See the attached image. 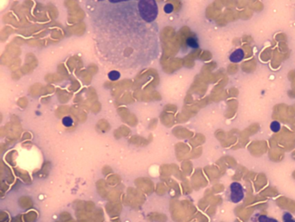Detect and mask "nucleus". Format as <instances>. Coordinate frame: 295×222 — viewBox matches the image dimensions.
<instances>
[{"instance_id": "1", "label": "nucleus", "mask_w": 295, "mask_h": 222, "mask_svg": "<svg viewBox=\"0 0 295 222\" xmlns=\"http://www.w3.org/2000/svg\"><path fill=\"white\" fill-rule=\"evenodd\" d=\"M91 14L93 30L99 42L105 38L118 37V49L125 50V56H133L135 50L145 49V45L158 50V39L157 25L145 22L139 16L138 2H130L128 13L125 14L124 3L118 4L120 14L114 4L100 2Z\"/></svg>"}, {"instance_id": "2", "label": "nucleus", "mask_w": 295, "mask_h": 222, "mask_svg": "<svg viewBox=\"0 0 295 222\" xmlns=\"http://www.w3.org/2000/svg\"><path fill=\"white\" fill-rule=\"evenodd\" d=\"M138 11L141 18L149 24L154 23L158 13L155 0H139L138 2Z\"/></svg>"}, {"instance_id": "3", "label": "nucleus", "mask_w": 295, "mask_h": 222, "mask_svg": "<svg viewBox=\"0 0 295 222\" xmlns=\"http://www.w3.org/2000/svg\"><path fill=\"white\" fill-rule=\"evenodd\" d=\"M231 193H236L231 197L232 201H234L233 202H238L241 200V198L243 196V194H242L243 193L241 191V186L237 183H234L231 185Z\"/></svg>"}, {"instance_id": "4", "label": "nucleus", "mask_w": 295, "mask_h": 222, "mask_svg": "<svg viewBox=\"0 0 295 222\" xmlns=\"http://www.w3.org/2000/svg\"><path fill=\"white\" fill-rule=\"evenodd\" d=\"M243 58H244V52L241 49H237L229 56V60L232 63H239Z\"/></svg>"}, {"instance_id": "5", "label": "nucleus", "mask_w": 295, "mask_h": 222, "mask_svg": "<svg viewBox=\"0 0 295 222\" xmlns=\"http://www.w3.org/2000/svg\"><path fill=\"white\" fill-rule=\"evenodd\" d=\"M186 43H187V45L190 47V48H192V49H197V48H198L197 40L195 38H193V37H190V38H188Z\"/></svg>"}, {"instance_id": "6", "label": "nucleus", "mask_w": 295, "mask_h": 222, "mask_svg": "<svg viewBox=\"0 0 295 222\" xmlns=\"http://www.w3.org/2000/svg\"><path fill=\"white\" fill-rule=\"evenodd\" d=\"M108 76H109V78L111 80H117L119 78V76H120V74H119V72L116 71V70H112L111 72H109V74H108Z\"/></svg>"}, {"instance_id": "7", "label": "nucleus", "mask_w": 295, "mask_h": 222, "mask_svg": "<svg viewBox=\"0 0 295 222\" xmlns=\"http://www.w3.org/2000/svg\"><path fill=\"white\" fill-rule=\"evenodd\" d=\"M131 1H139V0H108V2L111 4H119V3L131 2Z\"/></svg>"}, {"instance_id": "8", "label": "nucleus", "mask_w": 295, "mask_h": 222, "mask_svg": "<svg viewBox=\"0 0 295 222\" xmlns=\"http://www.w3.org/2000/svg\"><path fill=\"white\" fill-rule=\"evenodd\" d=\"M164 11H165V12L167 13H171L173 11V7L172 5L171 4H168L165 5V7H164Z\"/></svg>"}, {"instance_id": "9", "label": "nucleus", "mask_w": 295, "mask_h": 222, "mask_svg": "<svg viewBox=\"0 0 295 222\" xmlns=\"http://www.w3.org/2000/svg\"><path fill=\"white\" fill-rule=\"evenodd\" d=\"M93 1H94V2H99V3H100V2H104L105 0H93Z\"/></svg>"}]
</instances>
